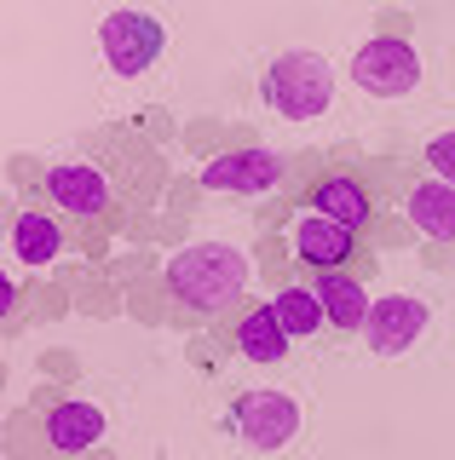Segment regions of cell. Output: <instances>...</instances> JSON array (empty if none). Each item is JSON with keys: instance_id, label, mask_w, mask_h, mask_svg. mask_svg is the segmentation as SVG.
Here are the masks:
<instances>
[{"instance_id": "5b68a950", "label": "cell", "mask_w": 455, "mask_h": 460, "mask_svg": "<svg viewBox=\"0 0 455 460\" xmlns=\"http://www.w3.org/2000/svg\"><path fill=\"white\" fill-rule=\"evenodd\" d=\"M352 81L369 98H409L421 86V52L397 35H375L352 52Z\"/></svg>"}, {"instance_id": "3957f363", "label": "cell", "mask_w": 455, "mask_h": 460, "mask_svg": "<svg viewBox=\"0 0 455 460\" xmlns=\"http://www.w3.org/2000/svg\"><path fill=\"white\" fill-rule=\"evenodd\" d=\"M260 98L272 104L282 121H317L335 110V69L323 52H282L265 64Z\"/></svg>"}, {"instance_id": "9c48e42d", "label": "cell", "mask_w": 455, "mask_h": 460, "mask_svg": "<svg viewBox=\"0 0 455 460\" xmlns=\"http://www.w3.org/2000/svg\"><path fill=\"white\" fill-rule=\"evenodd\" d=\"M282 179H289V155H277V150H231L219 162H208L202 172V184L213 196H265Z\"/></svg>"}, {"instance_id": "277c9868", "label": "cell", "mask_w": 455, "mask_h": 460, "mask_svg": "<svg viewBox=\"0 0 455 460\" xmlns=\"http://www.w3.org/2000/svg\"><path fill=\"white\" fill-rule=\"evenodd\" d=\"M306 208L311 213H329L346 230H375L380 225V184H369L363 167H323L306 190Z\"/></svg>"}, {"instance_id": "ba28073f", "label": "cell", "mask_w": 455, "mask_h": 460, "mask_svg": "<svg viewBox=\"0 0 455 460\" xmlns=\"http://www.w3.org/2000/svg\"><path fill=\"white\" fill-rule=\"evenodd\" d=\"M289 248L306 270H346L352 259H358V230H346L340 219H329V213L306 208V213H294V225H289Z\"/></svg>"}, {"instance_id": "2e32d148", "label": "cell", "mask_w": 455, "mask_h": 460, "mask_svg": "<svg viewBox=\"0 0 455 460\" xmlns=\"http://www.w3.org/2000/svg\"><path fill=\"white\" fill-rule=\"evenodd\" d=\"M12 248H18L23 265H47V259H58V248H64V225L52 219V213H23L18 230H12Z\"/></svg>"}, {"instance_id": "52a82bcc", "label": "cell", "mask_w": 455, "mask_h": 460, "mask_svg": "<svg viewBox=\"0 0 455 460\" xmlns=\"http://www.w3.org/2000/svg\"><path fill=\"white\" fill-rule=\"evenodd\" d=\"M98 47H104V64L116 69L121 81H138L156 58H162L167 29L156 23L150 12H110L104 29H98Z\"/></svg>"}, {"instance_id": "4fadbf2b", "label": "cell", "mask_w": 455, "mask_h": 460, "mask_svg": "<svg viewBox=\"0 0 455 460\" xmlns=\"http://www.w3.org/2000/svg\"><path fill=\"white\" fill-rule=\"evenodd\" d=\"M404 213H409V225H415L421 236H433V242H455V184H444V179H421V184H409Z\"/></svg>"}, {"instance_id": "30bf717a", "label": "cell", "mask_w": 455, "mask_h": 460, "mask_svg": "<svg viewBox=\"0 0 455 460\" xmlns=\"http://www.w3.org/2000/svg\"><path fill=\"white\" fill-rule=\"evenodd\" d=\"M421 334H426V305H421V299H409V294H387V299H375V305H369V323H363L369 351H380V357H404Z\"/></svg>"}, {"instance_id": "8fae6325", "label": "cell", "mask_w": 455, "mask_h": 460, "mask_svg": "<svg viewBox=\"0 0 455 460\" xmlns=\"http://www.w3.org/2000/svg\"><path fill=\"white\" fill-rule=\"evenodd\" d=\"M306 288L317 294V305H323L335 334H358V328L369 323V305H375V299L363 294V282L352 277V270H311Z\"/></svg>"}, {"instance_id": "7c38bea8", "label": "cell", "mask_w": 455, "mask_h": 460, "mask_svg": "<svg viewBox=\"0 0 455 460\" xmlns=\"http://www.w3.org/2000/svg\"><path fill=\"white\" fill-rule=\"evenodd\" d=\"M231 340H236V351H243L248 363H260V368H277L282 357H289V328L277 323L272 299H265V305H248L243 323L231 328Z\"/></svg>"}, {"instance_id": "8992f818", "label": "cell", "mask_w": 455, "mask_h": 460, "mask_svg": "<svg viewBox=\"0 0 455 460\" xmlns=\"http://www.w3.org/2000/svg\"><path fill=\"white\" fill-rule=\"evenodd\" d=\"M231 426L254 455H277V449H289L294 431H300V402L289 392H243L231 402Z\"/></svg>"}, {"instance_id": "9a60e30c", "label": "cell", "mask_w": 455, "mask_h": 460, "mask_svg": "<svg viewBox=\"0 0 455 460\" xmlns=\"http://www.w3.org/2000/svg\"><path fill=\"white\" fill-rule=\"evenodd\" d=\"M272 311H277V323L289 328V340H311L317 328H329V316H323L317 294H311V288H300V282L277 288V294H272Z\"/></svg>"}, {"instance_id": "6da1fadb", "label": "cell", "mask_w": 455, "mask_h": 460, "mask_svg": "<svg viewBox=\"0 0 455 460\" xmlns=\"http://www.w3.org/2000/svg\"><path fill=\"white\" fill-rule=\"evenodd\" d=\"M47 201L76 219L81 230L116 236L133 219H145L162 196V155L138 133H93L76 155L47 167Z\"/></svg>"}, {"instance_id": "5bb4252c", "label": "cell", "mask_w": 455, "mask_h": 460, "mask_svg": "<svg viewBox=\"0 0 455 460\" xmlns=\"http://www.w3.org/2000/svg\"><path fill=\"white\" fill-rule=\"evenodd\" d=\"M98 438H104V414H98L93 402H58V409L47 414V443L58 455H81V449H93Z\"/></svg>"}, {"instance_id": "e0dca14e", "label": "cell", "mask_w": 455, "mask_h": 460, "mask_svg": "<svg viewBox=\"0 0 455 460\" xmlns=\"http://www.w3.org/2000/svg\"><path fill=\"white\" fill-rule=\"evenodd\" d=\"M426 167H433L444 184H455V133H433V138H426Z\"/></svg>"}, {"instance_id": "7a4b0ae2", "label": "cell", "mask_w": 455, "mask_h": 460, "mask_svg": "<svg viewBox=\"0 0 455 460\" xmlns=\"http://www.w3.org/2000/svg\"><path fill=\"white\" fill-rule=\"evenodd\" d=\"M167 288H174V299L184 311L219 316V311H231L236 299L248 294V259L236 248H219V242L184 248L174 265H167Z\"/></svg>"}]
</instances>
